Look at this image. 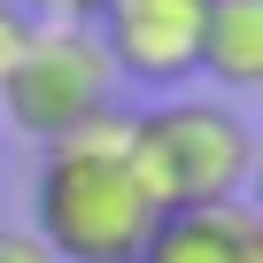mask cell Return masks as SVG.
<instances>
[{
    "label": "cell",
    "mask_w": 263,
    "mask_h": 263,
    "mask_svg": "<svg viewBox=\"0 0 263 263\" xmlns=\"http://www.w3.org/2000/svg\"><path fill=\"white\" fill-rule=\"evenodd\" d=\"M155 217V194L132 171V101L47 147L31 186V232L54 248V263H140Z\"/></svg>",
    "instance_id": "cell-1"
},
{
    "label": "cell",
    "mask_w": 263,
    "mask_h": 263,
    "mask_svg": "<svg viewBox=\"0 0 263 263\" xmlns=\"http://www.w3.org/2000/svg\"><path fill=\"white\" fill-rule=\"evenodd\" d=\"M132 171L155 194V209L248 201L255 132L232 101H155V108H132Z\"/></svg>",
    "instance_id": "cell-2"
},
{
    "label": "cell",
    "mask_w": 263,
    "mask_h": 263,
    "mask_svg": "<svg viewBox=\"0 0 263 263\" xmlns=\"http://www.w3.org/2000/svg\"><path fill=\"white\" fill-rule=\"evenodd\" d=\"M108 108H124V85H116L93 24H31L24 62L0 85V124L39 140V147H54L70 132L101 124Z\"/></svg>",
    "instance_id": "cell-3"
},
{
    "label": "cell",
    "mask_w": 263,
    "mask_h": 263,
    "mask_svg": "<svg viewBox=\"0 0 263 263\" xmlns=\"http://www.w3.org/2000/svg\"><path fill=\"white\" fill-rule=\"evenodd\" d=\"M201 16H209V0H101L93 39L116 85L178 93L201 78Z\"/></svg>",
    "instance_id": "cell-4"
},
{
    "label": "cell",
    "mask_w": 263,
    "mask_h": 263,
    "mask_svg": "<svg viewBox=\"0 0 263 263\" xmlns=\"http://www.w3.org/2000/svg\"><path fill=\"white\" fill-rule=\"evenodd\" d=\"M140 263H263V217H255V201L163 209Z\"/></svg>",
    "instance_id": "cell-5"
},
{
    "label": "cell",
    "mask_w": 263,
    "mask_h": 263,
    "mask_svg": "<svg viewBox=\"0 0 263 263\" xmlns=\"http://www.w3.org/2000/svg\"><path fill=\"white\" fill-rule=\"evenodd\" d=\"M201 78L224 93L263 85V0H209L201 16Z\"/></svg>",
    "instance_id": "cell-6"
},
{
    "label": "cell",
    "mask_w": 263,
    "mask_h": 263,
    "mask_svg": "<svg viewBox=\"0 0 263 263\" xmlns=\"http://www.w3.org/2000/svg\"><path fill=\"white\" fill-rule=\"evenodd\" d=\"M24 47H31V16L16 8V0H0V85H8V70L24 62Z\"/></svg>",
    "instance_id": "cell-7"
},
{
    "label": "cell",
    "mask_w": 263,
    "mask_h": 263,
    "mask_svg": "<svg viewBox=\"0 0 263 263\" xmlns=\"http://www.w3.org/2000/svg\"><path fill=\"white\" fill-rule=\"evenodd\" d=\"M16 8H24L31 24H93L101 0H16Z\"/></svg>",
    "instance_id": "cell-8"
},
{
    "label": "cell",
    "mask_w": 263,
    "mask_h": 263,
    "mask_svg": "<svg viewBox=\"0 0 263 263\" xmlns=\"http://www.w3.org/2000/svg\"><path fill=\"white\" fill-rule=\"evenodd\" d=\"M0 263H54V248L31 224H0Z\"/></svg>",
    "instance_id": "cell-9"
},
{
    "label": "cell",
    "mask_w": 263,
    "mask_h": 263,
    "mask_svg": "<svg viewBox=\"0 0 263 263\" xmlns=\"http://www.w3.org/2000/svg\"><path fill=\"white\" fill-rule=\"evenodd\" d=\"M0 171H8V124H0Z\"/></svg>",
    "instance_id": "cell-10"
}]
</instances>
